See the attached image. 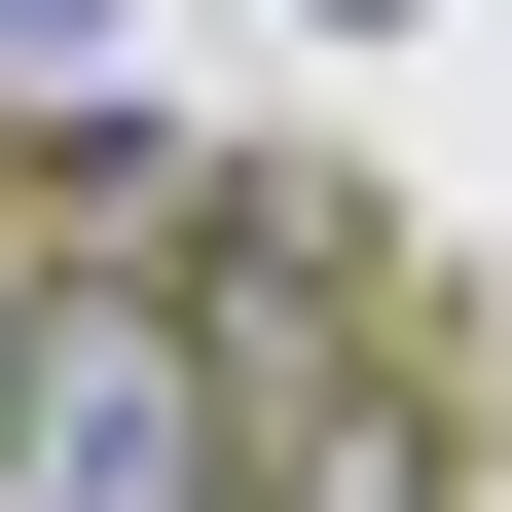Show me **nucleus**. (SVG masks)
Returning <instances> with one entry per match:
<instances>
[{
  "label": "nucleus",
  "instance_id": "1",
  "mask_svg": "<svg viewBox=\"0 0 512 512\" xmlns=\"http://www.w3.org/2000/svg\"><path fill=\"white\" fill-rule=\"evenodd\" d=\"M0 512H256V366L183 256H37L0 293Z\"/></svg>",
  "mask_w": 512,
  "mask_h": 512
},
{
  "label": "nucleus",
  "instance_id": "2",
  "mask_svg": "<svg viewBox=\"0 0 512 512\" xmlns=\"http://www.w3.org/2000/svg\"><path fill=\"white\" fill-rule=\"evenodd\" d=\"M0 74H74V0H0Z\"/></svg>",
  "mask_w": 512,
  "mask_h": 512
},
{
  "label": "nucleus",
  "instance_id": "3",
  "mask_svg": "<svg viewBox=\"0 0 512 512\" xmlns=\"http://www.w3.org/2000/svg\"><path fill=\"white\" fill-rule=\"evenodd\" d=\"M330 37H403V0H330Z\"/></svg>",
  "mask_w": 512,
  "mask_h": 512
},
{
  "label": "nucleus",
  "instance_id": "4",
  "mask_svg": "<svg viewBox=\"0 0 512 512\" xmlns=\"http://www.w3.org/2000/svg\"><path fill=\"white\" fill-rule=\"evenodd\" d=\"M0 293H37V256H0Z\"/></svg>",
  "mask_w": 512,
  "mask_h": 512
},
{
  "label": "nucleus",
  "instance_id": "5",
  "mask_svg": "<svg viewBox=\"0 0 512 512\" xmlns=\"http://www.w3.org/2000/svg\"><path fill=\"white\" fill-rule=\"evenodd\" d=\"M256 512H293V476H256Z\"/></svg>",
  "mask_w": 512,
  "mask_h": 512
}]
</instances>
